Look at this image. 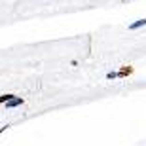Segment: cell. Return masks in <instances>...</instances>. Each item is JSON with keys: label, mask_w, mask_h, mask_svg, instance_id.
<instances>
[{"label": "cell", "mask_w": 146, "mask_h": 146, "mask_svg": "<svg viewBox=\"0 0 146 146\" xmlns=\"http://www.w3.org/2000/svg\"><path fill=\"white\" fill-rule=\"evenodd\" d=\"M23 103H25L23 97H13V99H10V101L4 103V104H6V108H15V106H21Z\"/></svg>", "instance_id": "6da1fadb"}, {"label": "cell", "mask_w": 146, "mask_h": 146, "mask_svg": "<svg viewBox=\"0 0 146 146\" xmlns=\"http://www.w3.org/2000/svg\"><path fill=\"white\" fill-rule=\"evenodd\" d=\"M133 74V66H121L118 72H116V78H127V76Z\"/></svg>", "instance_id": "7a4b0ae2"}, {"label": "cell", "mask_w": 146, "mask_h": 146, "mask_svg": "<svg viewBox=\"0 0 146 146\" xmlns=\"http://www.w3.org/2000/svg\"><path fill=\"white\" fill-rule=\"evenodd\" d=\"M144 25H146V19H139V21H135V23H131V25H129V31H137V29L144 27Z\"/></svg>", "instance_id": "3957f363"}, {"label": "cell", "mask_w": 146, "mask_h": 146, "mask_svg": "<svg viewBox=\"0 0 146 146\" xmlns=\"http://www.w3.org/2000/svg\"><path fill=\"white\" fill-rule=\"evenodd\" d=\"M15 95H11V93H6V95H0V104H4V103H8L10 99H13Z\"/></svg>", "instance_id": "277c9868"}, {"label": "cell", "mask_w": 146, "mask_h": 146, "mask_svg": "<svg viewBox=\"0 0 146 146\" xmlns=\"http://www.w3.org/2000/svg\"><path fill=\"white\" fill-rule=\"evenodd\" d=\"M106 78H108V80H114V78H116V72H108V74H106Z\"/></svg>", "instance_id": "5b68a950"}, {"label": "cell", "mask_w": 146, "mask_h": 146, "mask_svg": "<svg viewBox=\"0 0 146 146\" xmlns=\"http://www.w3.org/2000/svg\"><path fill=\"white\" fill-rule=\"evenodd\" d=\"M8 127H10V125H4V127H0V135H2V133H4V131L8 129Z\"/></svg>", "instance_id": "8992f818"}]
</instances>
